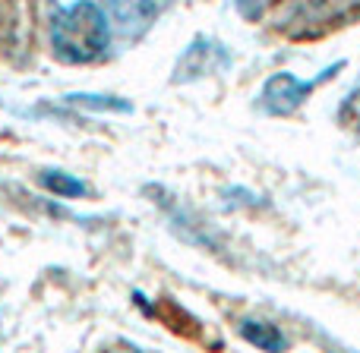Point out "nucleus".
Instances as JSON below:
<instances>
[{"mask_svg": "<svg viewBox=\"0 0 360 353\" xmlns=\"http://www.w3.org/2000/svg\"><path fill=\"white\" fill-rule=\"evenodd\" d=\"M108 41H111L108 16L92 4V0H79V4L60 10L54 16V25H51L54 54L67 63L95 60V57L105 54Z\"/></svg>", "mask_w": 360, "mask_h": 353, "instance_id": "f257e3e1", "label": "nucleus"}, {"mask_svg": "<svg viewBox=\"0 0 360 353\" xmlns=\"http://www.w3.org/2000/svg\"><path fill=\"white\" fill-rule=\"evenodd\" d=\"M335 69H342V63H332L316 79H297L294 73H275L272 79H266V86H262V107H266L269 114H275V117H288V114H294L310 98L313 88L329 82L332 76H335Z\"/></svg>", "mask_w": 360, "mask_h": 353, "instance_id": "f03ea898", "label": "nucleus"}, {"mask_svg": "<svg viewBox=\"0 0 360 353\" xmlns=\"http://www.w3.org/2000/svg\"><path fill=\"white\" fill-rule=\"evenodd\" d=\"M108 6H111V16L120 22V29L127 35H136L158 16L162 0H108Z\"/></svg>", "mask_w": 360, "mask_h": 353, "instance_id": "7ed1b4c3", "label": "nucleus"}, {"mask_svg": "<svg viewBox=\"0 0 360 353\" xmlns=\"http://www.w3.org/2000/svg\"><path fill=\"white\" fill-rule=\"evenodd\" d=\"M215 54H224L221 48H205L202 41H196L190 51L184 54V60H180V67H177V79H190V76H202V73H212V69L218 67V63H209V57H215Z\"/></svg>", "mask_w": 360, "mask_h": 353, "instance_id": "20e7f679", "label": "nucleus"}, {"mask_svg": "<svg viewBox=\"0 0 360 353\" xmlns=\"http://www.w3.org/2000/svg\"><path fill=\"white\" fill-rule=\"evenodd\" d=\"M240 335L247 338L253 347H259V350H281V347H285V338H281V331L275 328V325H269V322L243 319V322H240Z\"/></svg>", "mask_w": 360, "mask_h": 353, "instance_id": "39448f33", "label": "nucleus"}, {"mask_svg": "<svg viewBox=\"0 0 360 353\" xmlns=\"http://www.w3.org/2000/svg\"><path fill=\"white\" fill-rule=\"evenodd\" d=\"M41 183L60 199H76V196H86L89 192V186L82 183V180H76L73 174H63V171H44Z\"/></svg>", "mask_w": 360, "mask_h": 353, "instance_id": "423d86ee", "label": "nucleus"}, {"mask_svg": "<svg viewBox=\"0 0 360 353\" xmlns=\"http://www.w3.org/2000/svg\"><path fill=\"white\" fill-rule=\"evenodd\" d=\"M67 101L73 105H82V107H98V111H133L127 101H117V98H105V95H70Z\"/></svg>", "mask_w": 360, "mask_h": 353, "instance_id": "0eeeda50", "label": "nucleus"}]
</instances>
